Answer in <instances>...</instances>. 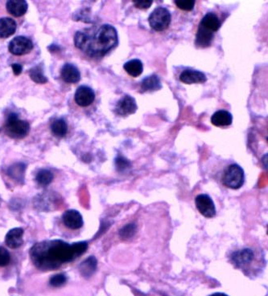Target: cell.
Listing matches in <instances>:
<instances>
[{"mask_svg": "<svg viewBox=\"0 0 268 296\" xmlns=\"http://www.w3.org/2000/svg\"><path fill=\"white\" fill-rule=\"evenodd\" d=\"M74 44L83 53L92 58H102L119 43L118 32L110 24H102L78 31L74 36Z\"/></svg>", "mask_w": 268, "mask_h": 296, "instance_id": "cell-1", "label": "cell"}, {"mask_svg": "<svg viewBox=\"0 0 268 296\" xmlns=\"http://www.w3.org/2000/svg\"><path fill=\"white\" fill-rule=\"evenodd\" d=\"M30 257L36 267L42 270L58 269L63 263L77 259L72 245L62 240L44 241L35 244Z\"/></svg>", "mask_w": 268, "mask_h": 296, "instance_id": "cell-2", "label": "cell"}, {"mask_svg": "<svg viewBox=\"0 0 268 296\" xmlns=\"http://www.w3.org/2000/svg\"><path fill=\"white\" fill-rule=\"evenodd\" d=\"M222 183L229 189H240L245 183L244 170L238 164L229 165L223 172Z\"/></svg>", "mask_w": 268, "mask_h": 296, "instance_id": "cell-3", "label": "cell"}, {"mask_svg": "<svg viewBox=\"0 0 268 296\" xmlns=\"http://www.w3.org/2000/svg\"><path fill=\"white\" fill-rule=\"evenodd\" d=\"M5 130L9 137L12 138H24L30 131V125L25 120H20L17 114L10 113L7 116Z\"/></svg>", "mask_w": 268, "mask_h": 296, "instance_id": "cell-4", "label": "cell"}, {"mask_svg": "<svg viewBox=\"0 0 268 296\" xmlns=\"http://www.w3.org/2000/svg\"><path fill=\"white\" fill-rule=\"evenodd\" d=\"M172 15L165 7H156L148 17L150 26L156 32L166 30L171 24Z\"/></svg>", "mask_w": 268, "mask_h": 296, "instance_id": "cell-5", "label": "cell"}, {"mask_svg": "<svg viewBox=\"0 0 268 296\" xmlns=\"http://www.w3.org/2000/svg\"><path fill=\"white\" fill-rule=\"evenodd\" d=\"M255 252L251 248H243L234 251L230 258L232 264L238 269L248 267L255 262Z\"/></svg>", "mask_w": 268, "mask_h": 296, "instance_id": "cell-6", "label": "cell"}, {"mask_svg": "<svg viewBox=\"0 0 268 296\" xmlns=\"http://www.w3.org/2000/svg\"><path fill=\"white\" fill-rule=\"evenodd\" d=\"M195 205L197 211H199L202 216L207 219H212L216 215V206L214 204L212 198L206 194L201 193L195 198Z\"/></svg>", "mask_w": 268, "mask_h": 296, "instance_id": "cell-7", "label": "cell"}, {"mask_svg": "<svg viewBox=\"0 0 268 296\" xmlns=\"http://www.w3.org/2000/svg\"><path fill=\"white\" fill-rule=\"evenodd\" d=\"M33 49V43L25 37H16L10 42L9 52L15 56H23Z\"/></svg>", "mask_w": 268, "mask_h": 296, "instance_id": "cell-8", "label": "cell"}, {"mask_svg": "<svg viewBox=\"0 0 268 296\" xmlns=\"http://www.w3.org/2000/svg\"><path fill=\"white\" fill-rule=\"evenodd\" d=\"M137 109L138 106L135 99L129 95H125L118 101L115 111L118 116H127L135 113Z\"/></svg>", "mask_w": 268, "mask_h": 296, "instance_id": "cell-9", "label": "cell"}, {"mask_svg": "<svg viewBox=\"0 0 268 296\" xmlns=\"http://www.w3.org/2000/svg\"><path fill=\"white\" fill-rule=\"evenodd\" d=\"M74 100L81 107H87L90 106L95 100V93L88 86H80L76 91Z\"/></svg>", "mask_w": 268, "mask_h": 296, "instance_id": "cell-10", "label": "cell"}, {"mask_svg": "<svg viewBox=\"0 0 268 296\" xmlns=\"http://www.w3.org/2000/svg\"><path fill=\"white\" fill-rule=\"evenodd\" d=\"M63 223L71 230H78L83 227L84 222L80 213L75 210H69L62 215Z\"/></svg>", "mask_w": 268, "mask_h": 296, "instance_id": "cell-11", "label": "cell"}, {"mask_svg": "<svg viewBox=\"0 0 268 296\" xmlns=\"http://www.w3.org/2000/svg\"><path fill=\"white\" fill-rule=\"evenodd\" d=\"M179 80L186 84H202L207 80L206 75L201 72L185 69L179 75Z\"/></svg>", "mask_w": 268, "mask_h": 296, "instance_id": "cell-12", "label": "cell"}, {"mask_svg": "<svg viewBox=\"0 0 268 296\" xmlns=\"http://www.w3.org/2000/svg\"><path fill=\"white\" fill-rule=\"evenodd\" d=\"M23 236L24 230L22 228H14L7 232L5 238V243L11 249H16L21 247L24 243Z\"/></svg>", "mask_w": 268, "mask_h": 296, "instance_id": "cell-13", "label": "cell"}, {"mask_svg": "<svg viewBox=\"0 0 268 296\" xmlns=\"http://www.w3.org/2000/svg\"><path fill=\"white\" fill-rule=\"evenodd\" d=\"M61 78L69 84H75L80 81L81 73L77 67L71 64H65L61 72Z\"/></svg>", "mask_w": 268, "mask_h": 296, "instance_id": "cell-14", "label": "cell"}, {"mask_svg": "<svg viewBox=\"0 0 268 296\" xmlns=\"http://www.w3.org/2000/svg\"><path fill=\"white\" fill-rule=\"evenodd\" d=\"M214 38V33L211 31L208 30L206 28L200 25L197 29V35H196V39H195V44L197 47H210L212 43L213 39Z\"/></svg>", "mask_w": 268, "mask_h": 296, "instance_id": "cell-15", "label": "cell"}, {"mask_svg": "<svg viewBox=\"0 0 268 296\" xmlns=\"http://www.w3.org/2000/svg\"><path fill=\"white\" fill-rule=\"evenodd\" d=\"M162 88V84L160 81V77L156 74H152L145 77L141 81V92H156Z\"/></svg>", "mask_w": 268, "mask_h": 296, "instance_id": "cell-16", "label": "cell"}, {"mask_svg": "<svg viewBox=\"0 0 268 296\" xmlns=\"http://www.w3.org/2000/svg\"><path fill=\"white\" fill-rule=\"evenodd\" d=\"M7 11L15 17L24 15L28 11V2L24 0H10L6 3Z\"/></svg>", "mask_w": 268, "mask_h": 296, "instance_id": "cell-17", "label": "cell"}, {"mask_svg": "<svg viewBox=\"0 0 268 296\" xmlns=\"http://www.w3.org/2000/svg\"><path fill=\"white\" fill-rule=\"evenodd\" d=\"M17 24L11 18H1L0 19V38L6 39L11 37L15 33Z\"/></svg>", "mask_w": 268, "mask_h": 296, "instance_id": "cell-18", "label": "cell"}, {"mask_svg": "<svg viewBox=\"0 0 268 296\" xmlns=\"http://www.w3.org/2000/svg\"><path fill=\"white\" fill-rule=\"evenodd\" d=\"M233 122V116L226 110H219L211 116V123L217 127L229 126Z\"/></svg>", "mask_w": 268, "mask_h": 296, "instance_id": "cell-19", "label": "cell"}, {"mask_svg": "<svg viewBox=\"0 0 268 296\" xmlns=\"http://www.w3.org/2000/svg\"><path fill=\"white\" fill-rule=\"evenodd\" d=\"M97 268V260L94 256H89L83 261L79 266V271L84 278H89L96 272Z\"/></svg>", "mask_w": 268, "mask_h": 296, "instance_id": "cell-20", "label": "cell"}, {"mask_svg": "<svg viewBox=\"0 0 268 296\" xmlns=\"http://www.w3.org/2000/svg\"><path fill=\"white\" fill-rule=\"evenodd\" d=\"M25 171H26V165L22 162H18L8 168L7 174L12 180L20 184L24 183Z\"/></svg>", "mask_w": 268, "mask_h": 296, "instance_id": "cell-21", "label": "cell"}, {"mask_svg": "<svg viewBox=\"0 0 268 296\" xmlns=\"http://www.w3.org/2000/svg\"><path fill=\"white\" fill-rule=\"evenodd\" d=\"M200 25L206 28L208 30L211 31L213 33H215L220 29L221 21L216 14L209 12L202 18Z\"/></svg>", "mask_w": 268, "mask_h": 296, "instance_id": "cell-22", "label": "cell"}, {"mask_svg": "<svg viewBox=\"0 0 268 296\" xmlns=\"http://www.w3.org/2000/svg\"><path fill=\"white\" fill-rule=\"evenodd\" d=\"M124 69L128 75L132 77H138L143 73V63L138 59L131 60L124 64Z\"/></svg>", "mask_w": 268, "mask_h": 296, "instance_id": "cell-23", "label": "cell"}, {"mask_svg": "<svg viewBox=\"0 0 268 296\" xmlns=\"http://www.w3.org/2000/svg\"><path fill=\"white\" fill-rule=\"evenodd\" d=\"M29 76L31 79L37 84H45L48 82V79L44 75L43 67L37 65L29 70Z\"/></svg>", "mask_w": 268, "mask_h": 296, "instance_id": "cell-24", "label": "cell"}, {"mask_svg": "<svg viewBox=\"0 0 268 296\" xmlns=\"http://www.w3.org/2000/svg\"><path fill=\"white\" fill-rule=\"evenodd\" d=\"M51 130L52 133L54 134L56 137L58 138H63L66 135L68 131L67 123L63 119H58L53 121L52 125H51Z\"/></svg>", "mask_w": 268, "mask_h": 296, "instance_id": "cell-25", "label": "cell"}, {"mask_svg": "<svg viewBox=\"0 0 268 296\" xmlns=\"http://www.w3.org/2000/svg\"><path fill=\"white\" fill-rule=\"evenodd\" d=\"M37 183L42 186H47L53 180V174L48 170H42L38 172L36 177Z\"/></svg>", "mask_w": 268, "mask_h": 296, "instance_id": "cell-26", "label": "cell"}, {"mask_svg": "<svg viewBox=\"0 0 268 296\" xmlns=\"http://www.w3.org/2000/svg\"><path fill=\"white\" fill-rule=\"evenodd\" d=\"M137 228L135 224L131 223L125 225L124 227L122 228L119 231V235L123 239H128L134 236L135 232H136Z\"/></svg>", "mask_w": 268, "mask_h": 296, "instance_id": "cell-27", "label": "cell"}, {"mask_svg": "<svg viewBox=\"0 0 268 296\" xmlns=\"http://www.w3.org/2000/svg\"><path fill=\"white\" fill-rule=\"evenodd\" d=\"M66 280H67V279H66V276L65 275L57 274V275H55L54 276H52L50 279V285L54 287V288H58V287L64 285L66 283Z\"/></svg>", "mask_w": 268, "mask_h": 296, "instance_id": "cell-28", "label": "cell"}, {"mask_svg": "<svg viewBox=\"0 0 268 296\" xmlns=\"http://www.w3.org/2000/svg\"><path fill=\"white\" fill-rule=\"evenodd\" d=\"M175 4L177 7L183 11H193L195 6V1L189 0V1H179L176 0Z\"/></svg>", "mask_w": 268, "mask_h": 296, "instance_id": "cell-29", "label": "cell"}, {"mask_svg": "<svg viewBox=\"0 0 268 296\" xmlns=\"http://www.w3.org/2000/svg\"><path fill=\"white\" fill-rule=\"evenodd\" d=\"M10 254L4 247H0V266H5L10 262Z\"/></svg>", "mask_w": 268, "mask_h": 296, "instance_id": "cell-30", "label": "cell"}, {"mask_svg": "<svg viewBox=\"0 0 268 296\" xmlns=\"http://www.w3.org/2000/svg\"><path fill=\"white\" fill-rule=\"evenodd\" d=\"M115 165L119 171H124L130 167L131 164L129 161L123 157H118L115 160Z\"/></svg>", "mask_w": 268, "mask_h": 296, "instance_id": "cell-31", "label": "cell"}, {"mask_svg": "<svg viewBox=\"0 0 268 296\" xmlns=\"http://www.w3.org/2000/svg\"><path fill=\"white\" fill-rule=\"evenodd\" d=\"M152 1H140V0H138V1H133V3H134V7H137L138 9H147L151 7V5H152Z\"/></svg>", "mask_w": 268, "mask_h": 296, "instance_id": "cell-32", "label": "cell"}, {"mask_svg": "<svg viewBox=\"0 0 268 296\" xmlns=\"http://www.w3.org/2000/svg\"><path fill=\"white\" fill-rule=\"evenodd\" d=\"M11 67L15 75H19L21 74L22 71H23V67H22V65H19V64H12Z\"/></svg>", "mask_w": 268, "mask_h": 296, "instance_id": "cell-33", "label": "cell"}, {"mask_svg": "<svg viewBox=\"0 0 268 296\" xmlns=\"http://www.w3.org/2000/svg\"><path fill=\"white\" fill-rule=\"evenodd\" d=\"M210 296H228L226 294H224V293H220V292H217V293H214V294L211 295Z\"/></svg>", "mask_w": 268, "mask_h": 296, "instance_id": "cell-34", "label": "cell"}]
</instances>
